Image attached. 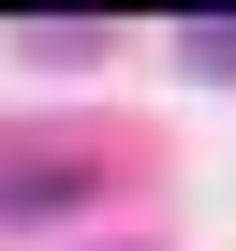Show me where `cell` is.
<instances>
[{
	"instance_id": "cell-1",
	"label": "cell",
	"mask_w": 236,
	"mask_h": 251,
	"mask_svg": "<svg viewBox=\"0 0 236 251\" xmlns=\"http://www.w3.org/2000/svg\"><path fill=\"white\" fill-rule=\"evenodd\" d=\"M89 192V163H59V148H0V207H74Z\"/></svg>"
},
{
	"instance_id": "cell-2",
	"label": "cell",
	"mask_w": 236,
	"mask_h": 251,
	"mask_svg": "<svg viewBox=\"0 0 236 251\" xmlns=\"http://www.w3.org/2000/svg\"><path fill=\"white\" fill-rule=\"evenodd\" d=\"M15 45H30V59H89V45H103V15H30Z\"/></svg>"
},
{
	"instance_id": "cell-3",
	"label": "cell",
	"mask_w": 236,
	"mask_h": 251,
	"mask_svg": "<svg viewBox=\"0 0 236 251\" xmlns=\"http://www.w3.org/2000/svg\"><path fill=\"white\" fill-rule=\"evenodd\" d=\"M177 59H192V74H221V89H236V15H192V30H177Z\"/></svg>"
}]
</instances>
